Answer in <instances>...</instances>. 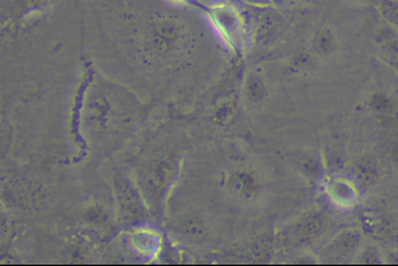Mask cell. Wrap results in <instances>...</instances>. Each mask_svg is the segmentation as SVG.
I'll return each mask as SVG.
<instances>
[{"label":"cell","mask_w":398,"mask_h":266,"mask_svg":"<svg viewBox=\"0 0 398 266\" xmlns=\"http://www.w3.org/2000/svg\"><path fill=\"white\" fill-rule=\"evenodd\" d=\"M326 193L332 203L340 208L354 207L359 201L357 187L350 179L345 178H334L328 181Z\"/></svg>","instance_id":"cell-1"},{"label":"cell","mask_w":398,"mask_h":266,"mask_svg":"<svg viewBox=\"0 0 398 266\" xmlns=\"http://www.w3.org/2000/svg\"><path fill=\"white\" fill-rule=\"evenodd\" d=\"M213 20L221 35L229 38L238 33L241 26L239 14L232 7L227 6H221L213 9Z\"/></svg>","instance_id":"cell-2"},{"label":"cell","mask_w":398,"mask_h":266,"mask_svg":"<svg viewBox=\"0 0 398 266\" xmlns=\"http://www.w3.org/2000/svg\"><path fill=\"white\" fill-rule=\"evenodd\" d=\"M367 106L373 115L379 116L382 119H388L390 116H393L396 110V103L393 98L382 91H376L371 94L367 102Z\"/></svg>","instance_id":"cell-3"},{"label":"cell","mask_w":398,"mask_h":266,"mask_svg":"<svg viewBox=\"0 0 398 266\" xmlns=\"http://www.w3.org/2000/svg\"><path fill=\"white\" fill-rule=\"evenodd\" d=\"M377 44L385 58L392 65L398 66V32L389 27L381 29L377 35Z\"/></svg>","instance_id":"cell-4"},{"label":"cell","mask_w":398,"mask_h":266,"mask_svg":"<svg viewBox=\"0 0 398 266\" xmlns=\"http://www.w3.org/2000/svg\"><path fill=\"white\" fill-rule=\"evenodd\" d=\"M356 174L363 183L372 185L380 177L379 165L372 157H363L356 162Z\"/></svg>","instance_id":"cell-5"},{"label":"cell","mask_w":398,"mask_h":266,"mask_svg":"<svg viewBox=\"0 0 398 266\" xmlns=\"http://www.w3.org/2000/svg\"><path fill=\"white\" fill-rule=\"evenodd\" d=\"M314 52L318 55H330L334 53V50L337 49V37L332 33L331 29L325 28L322 31H319L315 38H314Z\"/></svg>","instance_id":"cell-6"},{"label":"cell","mask_w":398,"mask_h":266,"mask_svg":"<svg viewBox=\"0 0 398 266\" xmlns=\"http://www.w3.org/2000/svg\"><path fill=\"white\" fill-rule=\"evenodd\" d=\"M377 9L387 26L398 32V0H379Z\"/></svg>","instance_id":"cell-7"},{"label":"cell","mask_w":398,"mask_h":266,"mask_svg":"<svg viewBox=\"0 0 398 266\" xmlns=\"http://www.w3.org/2000/svg\"><path fill=\"white\" fill-rule=\"evenodd\" d=\"M247 94L249 99L253 102L261 100L266 95L264 82L258 77H251L247 82Z\"/></svg>","instance_id":"cell-8"},{"label":"cell","mask_w":398,"mask_h":266,"mask_svg":"<svg viewBox=\"0 0 398 266\" xmlns=\"http://www.w3.org/2000/svg\"><path fill=\"white\" fill-rule=\"evenodd\" d=\"M301 169L308 177L318 178L322 173V164L317 157L309 156L302 161Z\"/></svg>","instance_id":"cell-9"},{"label":"cell","mask_w":398,"mask_h":266,"mask_svg":"<svg viewBox=\"0 0 398 266\" xmlns=\"http://www.w3.org/2000/svg\"><path fill=\"white\" fill-rule=\"evenodd\" d=\"M359 261L362 264H370V265H375V264H381V257L379 252L372 247L364 249L362 253V257L359 258Z\"/></svg>","instance_id":"cell-10"},{"label":"cell","mask_w":398,"mask_h":266,"mask_svg":"<svg viewBox=\"0 0 398 266\" xmlns=\"http://www.w3.org/2000/svg\"><path fill=\"white\" fill-rule=\"evenodd\" d=\"M144 238H145V235H142V236H139V239H137L142 240V245H145V239H144ZM153 243H155V241H153V239H152L151 236H148V238H147V247H148V250H150V249H151L152 247L155 245Z\"/></svg>","instance_id":"cell-11"},{"label":"cell","mask_w":398,"mask_h":266,"mask_svg":"<svg viewBox=\"0 0 398 266\" xmlns=\"http://www.w3.org/2000/svg\"><path fill=\"white\" fill-rule=\"evenodd\" d=\"M178 1H182V0H178Z\"/></svg>","instance_id":"cell-12"}]
</instances>
